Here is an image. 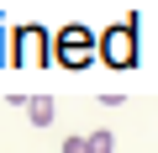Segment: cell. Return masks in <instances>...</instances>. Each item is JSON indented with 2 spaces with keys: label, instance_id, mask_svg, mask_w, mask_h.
<instances>
[{
  "label": "cell",
  "instance_id": "2",
  "mask_svg": "<svg viewBox=\"0 0 158 153\" xmlns=\"http://www.w3.org/2000/svg\"><path fill=\"white\" fill-rule=\"evenodd\" d=\"M53 63H63V69H90V63H95V27L63 21V27L53 32Z\"/></svg>",
  "mask_w": 158,
  "mask_h": 153
},
{
  "label": "cell",
  "instance_id": "1",
  "mask_svg": "<svg viewBox=\"0 0 158 153\" xmlns=\"http://www.w3.org/2000/svg\"><path fill=\"white\" fill-rule=\"evenodd\" d=\"M95 58L111 69H132L137 63V11H127L121 21H111L106 32H95Z\"/></svg>",
  "mask_w": 158,
  "mask_h": 153
},
{
  "label": "cell",
  "instance_id": "6",
  "mask_svg": "<svg viewBox=\"0 0 158 153\" xmlns=\"http://www.w3.org/2000/svg\"><path fill=\"white\" fill-rule=\"evenodd\" d=\"M0 63H11V27L0 21Z\"/></svg>",
  "mask_w": 158,
  "mask_h": 153
},
{
  "label": "cell",
  "instance_id": "5",
  "mask_svg": "<svg viewBox=\"0 0 158 153\" xmlns=\"http://www.w3.org/2000/svg\"><path fill=\"white\" fill-rule=\"evenodd\" d=\"M85 153H116V132H85Z\"/></svg>",
  "mask_w": 158,
  "mask_h": 153
},
{
  "label": "cell",
  "instance_id": "7",
  "mask_svg": "<svg viewBox=\"0 0 158 153\" xmlns=\"http://www.w3.org/2000/svg\"><path fill=\"white\" fill-rule=\"evenodd\" d=\"M63 153H85V137H79V132H74V137H63Z\"/></svg>",
  "mask_w": 158,
  "mask_h": 153
},
{
  "label": "cell",
  "instance_id": "4",
  "mask_svg": "<svg viewBox=\"0 0 158 153\" xmlns=\"http://www.w3.org/2000/svg\"><path fill=\"white\" fill-rule=\"evenodd\" d=\"M53 116H58L53 95H27V121H32V127H48Z\"/></svg>",
  "mask_w": 158,
  "mask_h": 153
},
{
  "label": "cell",
  "instance_id": "3",
  "mask_svg": "<svg viewBox=\"0 0 158 153\" xmlns=\"http://www.w3.org/2000/svg\"><path fill=\"white\" fill-rule=\"evenodd\" d=\"M11 63H27V69H42L53 63V32L27 21V27H11Z\"/></svg>",
  "mask_w": 158,
  "mask_h": 153
}]
</instances>
